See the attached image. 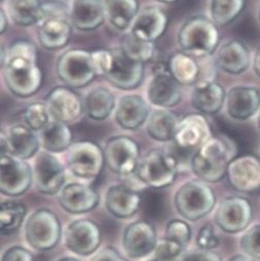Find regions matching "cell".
I'll return each instance as SVG.
<instances>
[{"label": "cell", "mask_w": 260, "mask_h": 261, "mask_svg": "<svg viewBox=\"0 0 260 261\" xmlns=\"http://www.w3.org/2000/svg\"><path fill=\"white\" fill-rule=\"evenodd\" d=\"M95 189L80 183L66 185L60 192V205L70 214H84L94 210L99 203Z\"/></svg>", "instance_id": "7402d4cb"}, {"label": "cell", "mask_w": 260, "mask_h": 261, "mask_svg": "<svg viewBox=\"0 0 260 261\" xmlns=\"http://www.w3.org/2000/svg\"><path fill=\"white\" fill-rule=\"evenodd\" d=\"M259 18H260V11H259Z\"/></svg>", "instance_id": "9f6ffc18"}, {"label": "cell", "mask_w": 260, "mask_h": 261, "mask_svg": "<svg viewBox=\"0 0 260 261\" xmlns=\"http://www.w3.org/2000/svg\"><path fill=\"white\" fill-rule=\"evenodd\" d=\"M39 145L38 136L26 124L13 125L2 134L3 154H9L22 160L32 158L37 153Z\"/></svg>", "instance_id": "2e32d148"}, {"label": "cell", "mask_w": 260, "mask_h": 261, "mask_svg": "<svg viewBox=\"0 0 260 261\" xmlns=\"http://www.w3.org/2000/svg\"><path fill=\"white\" fill-rule=\"evenodd\" d=\"M3 68L5 83L14 95L27 98L40 89L43 75L37 64L36 49L31 42H14L7 51Z\"/></svg>", "instance_id": "6da1fadb"}, {"label": "cell", "mask_w": 260, "mask_h": 261, "mask_svg": "<svg viewBox=\"0 0 260 261\" xmlns=\"http://www.w3.org/2000/svg\"><path fill=\"white\" fill-rule=\"evenodd\" d=\"M216 63L225 72L239 74L249 67L250 54L242 41L230 40L217 52Z\"/></svg>", "instance_id": "f1b7e54d"}, {"label": "cell", "mask_w": 260, "mask_h": 261, "mask_svg": "<svg viewBox=\"0 0 260 261\" xmlns=\"http://www.w3.org/2000/svg\"><path fill=\"white\" fill-rule=\"evenodd\" d=\"M40 146L50 153L66 151L72 145V133L67 124L52 120L38 135Z\"/></svg>", "instance_id": "f546056e"}, {"label": "cell", "mask_w": 260, "mask_h": 261, "mask_svg": "<svg viewBox=\"0 0 260 261\" xmlns=\"http://www.w3.org/2000/svg\"><path fill=\"white\" fill-rule=\"evenodd\" d=\"M105 163V151L94 142H76L68 149V167L73 175L79 178H97L103 169Z\"/></svg>", "instance_id": "9c48e42d"}, {"label": "cell", "mask_w": 260, "mask_h": 261, "mask_svg": "<svg viewBox=\"0 0 260 261\" xmlns=\"http://www.w3.org/2000/svg\"><path fill=\"white\" fill-rule=\"evenodd\" d=\"M92 261H128L122 257L116 250L112 248H107L100 251Z\"/></svg>", "instance_id": "c3c4849f"}, {"label": "cell", "mask_w": 260, "mask_h": 261, "mask_svg": "<svg viewBox=\"0 0 260 261\" xmlns=\"http://www.w3.org/2000/svg\"><path fill=\"white\" fill-rule=\"evenodd\" d=\"M147 218L158 219L163 211V198L161 194L155 191H146L142 194V204Z\"/></svg>", "instance_id": "ab89813d"}, {"label": "cell", "mask_w": 260, "mask_h": 261, "mask_svg": "<svg viewBox=\"0 0 260 261\" xmlns=\"http://www.w3.org/2000/svg\"><path fill=\"white\" fill-rule=\"evenodd\" d=\"M26 240L34 249L47 251L55 248L61 238V223L50 210L40 208L34 212L25 227Z\"/></svg>", "instance_id": "ba28073f"}, {"label": "cell", "mask_w": 260, "mask_h": 261, "mask_svg": "<svg viewBox=\"0 0 260 261\" xmlns=\"http://www.w3.org/2000/svg\"><path fill=\"white\" fill-rule=\"evenodd\" d=\"M167 70L182 86H189L196 83L199 75L198 64L192 56L185 52H178L169 58Z\"/></svg>", "instance_id": "e575fe53"}, {"label": "cell", "mask_w": 260, "mask_h": 261, "mask_svg": "<svg viewBox=\"0 0 260 261\" xmlns=\"http://www.w3.org/2000/svg\"><path fill=\"white\" fill-rule=\"evenodd\" d=\"M226 99L223 87L218 83L204 80L198 82L192 92L193 107L200 113L212 115L218 113Z\"/></svg>", "instance_id": "83f0119b"}, {"label": "cell", "mask_w": 260, "mask_h": 261, "mask_svg": "<svg viewBox=\"0 0 260 261\" xmlns=\"http://www.w3.org/2000/svg\"><path fill=\"white\" fill-rule=\"evenodd\" d=\"M258 126H259V128H260V113H259V115H258Z\"/></svg>", "instance_id": "11a10c76"}, {"label": "cell", "mask_w": 260, "mask_h": 261, "mask_svg": "<svg viewBox=\"0 0 260 261\" xmlns=\"http://www.w3.org/2000/svg\"><path fill=\"white\" fill-rule=\"evenodd\" d=\"M45 103L52 120L65 124L76 121L84 112L80 96L67 86H59L52 89Z\"/></svg>", "instance_id": "9a60e30c"}, {"label": "cell", "mask_w": 260, "mask_h": 261, "mask_svg": "<svg viewBox=\"0 0 260 261\" xmlns=\"http://www.w3.org/2000/svg\"><path fill=\"white\" fill-rule=\"evenodd\" d=\"M149 106L146 100L136 94L122 96L115 109L117 123L126 130L140 128L149 118Z\"/></svg>", "instance_id": "603a6c76"}, {"label": "cell", "mask_w": 260, "mask_h": 261, "mask_svg": "<svg viewBox=\"0 0 260 261\" xmlns=\"http://www.w3.org/2000/svg\"><path fill=\"white\" fill-rule=\"evenodd\" d=\"M237 153L238 147L229 137L223 135L212 137L192 156V170L199 180L217 183L227 175L228 166Z\"/></svg>", "instance_id": "7a4b0ae2"}, {"label": "cell", "mask_w": 260, "mask_h": 261, "mask_svg": "<svg viewBox=\"0 0 260 261\" xmlns=\"http://www.w3.org/2000/svg\"><path fill=\"white\" fill-rule=\"evenodd\" d=\"M105 159L113 172L122 176L132 175L136 172L141 160L140 147L128 137H114L106 145Z\"/></svg>", "instance_id": "30bf717a"}, {"label": "cell", "mask_w": 260, "mask_h": 261, "mask_svg": "<svg viewBox=\"0 0 260 261\" xmlns=\"http://www.w3.org/2000/svg\"><path fill=\"white\" fill-rule=\"evenodd\" d=\"M226 176L233 189L255 192L260 189V160L254 155L236 157L228 166Z\"/></svg>", "instance_id": "ac0fdd59"}, {"label": "cell", "mask_w": 260, "mask_h": 261, "mask_svg": "<svg viewBox=\"0 0 260 261\" xmlns=\"http://www.w3.org/2000/svg\"><path fill=\"white\" fill-rule=\"evenodd\" d=\"M227 114L236 120H247L260 107V93L254 87H233L226 95Z\"/></svg>", "instance_id": "cb8c5ba5"}, {"label": "cell", "mask_w": 260, "mask_h": 261, "mask_svg": "<svg viewBox=\"0 0 260 261\" xmlns=\"http://www.w3.org/2000/svg\"><path fill=\"white\" fill-rule=\"evenodd\" d=\"M113 66L106 75L107 80L122 90H134L144 77V64L128 58L121 49L112 50Z\"/></svg>", "instance_id": "d6986e66"}, {"label": "cell", "mask_w": 260, "mask_h": 261, "mask_svg": "<svg viewBox=\"0 0 260 261\" xmlns=\"http://www.w3.org/2000/svg\"><path fill=\"white\" fill-rule=\"evenodd\" d=\"M166 27V14L157 7H147L136 18L132 25V33L141 39L154 42L163 35Z\"/></svg>", "instance_id": "4316f807"}, {"label": "cell", "mask_w": 260, "mask_h": 261, "mask_svg": "<svg viewBox=\"0 0 260 261\" xmlns=\"http://www.w3.org/2000/svg\"><path fill=\"white\" fill-rule=\"evenodd\" d=\"M216 204V195L206 182L192 180L182 185L176 193L175 205L185 219L197 221L205 217Z\"/></svg>", "instance_id": "8992f818"}, {"label": "cell", "mask_w": 260, "mask_h": 261, "mask_svg": "<svg viewBox=\"0 0 260 261\" xmlns=\"http://www.w3.org/2000/svg\"><path fill=\"white\" fill-rule=\"evenodd\" d=\"M25 124L34 132H40L51 120L46 103L35 102L30 105L23 115Z\"/></svg>", "instance_id": "f35d334b"}, {"label": "cell", "mask_w": 260, "mask_h": 261, "mask_svg": "<svg viewBox=\"0 0 260 261\" xmlns=\"http://www.w3.org/2000/svg\"><path fill=\"white\" fill-rule=\"evenodd\" d=\"M153 261H156V260H153Z\"/></svg>", "instance_id": "6f0895ef"}, {"label": "cell", "mask_w": 260, "mask_h": 261, "mask_svg": "<svg viewBox=\"0 0 260 261\" xmlns=\"http://www.w3.org/2000/svg\"><path fill=\"white\" fill-rule=\"evenodd\" d=\"M93 65L97 75L106 76L113 66V53L105 49L91 52Z\"/></svg>", "instance_id": "ee69618b"}, {"label": "cell", "mask_w": 260, "mask_h": 261, "mask_svg": "<svg viewBox=\"0 0 260 261\" xmlns=\"http://www.w3.org/2000/svg\"><path fill=\"white\" fill-rule=\"evenodd\" d=\"M217 25L209 18L197 16L186 21L181 27L178 40L182 50L194 57L203 58L213 54L219 43Z\"/></svg>", "instance_id": "3957f363"}, {"label": "cell", "mask_w": 260, "mask_h": 261, "mask_svg": "<svg viewBox=\"0 0 260 261\" xmlns=\"http://www.w3.org/2000/svg\"><path fill=\"white\" fill-rule=\"evenodd\" d=\"M178 164L176 156L162 150H153L140 160L136 175L144 184L153 189L165 188L175 182Z\"/></svg>", "instance_id": "5b68a950"}, {"label": "cell", "mask_w": 260, "mask_h": 261, "mask_svg": "<svg viewBox=\"0 0 260 261\" xmlns=\"http://www.w3.org/2000/svg\"><path fill=\"white\" fill-rule=\"evenodd\" d=\"M156 246V231L147 221H137L127 226L124 231L123 247L129 257H145L154 251Z\"/></svg>", "instance_id": "44dd1931"}, {"label": "cell", "mask_w": 260, "mask_h": 261, "mask_svg": "<svg viewBox=\"0 0 260 261\" xmlns=\"http://www.w3.org/2000/svg\"><path fill=\"white\" fill-rule=\"evenodd\" d=\"M34 181L37 190L46 195L58 193L64 182L65 172L61 162L50 152L39 153L34 163Z\"/></svg>", "instance_id": "4fadbf2b"}, {"label": "cell", "mask_w": 260, "mask_h": 261, "mask_svg": "<svg viewBox=\"0 0 260 261\" xmlns=\"http://www.w3.org/2000/svg\"><path fill=\"white\" fill-rule=\"evenodd\" d=\"M183 250V246L177 242L165 239L157 244L155 249L156 261H175Z\"/></svg>", "instance_id": "7bdbcfd3"}, {"label": "cell", "mask_w": 260, "mask_h": 261, "mask_svg": "<svg viewBox=\"0 0 260 261\" xmlns=\"http://www.w3.org/2000/svg\"><path fill=\"white\" fill-rule=\"evenodd\" d=\"M148 99L159 109L177 106L182 99L181 85L173 79L167 68L158 70L148 85Z\"/></svg>", "instance_id": "ffe728a7"}, {"label": "cell", "mask_w": 260, "mask_h": 261, "mask_svg": "<svg viewBox=\"0 0 260 261\" xmlns=\"http://www.w3.org/2000/svg\"><path fill=\"white\" fill-rule=\"evenodd\" d=\"M211 127L200 114H189L179 121L173 142L183 151L197 150L210 138H212Z\"/></svg>", "instance_id": "e0dca14e"}, {"label": "cell", "mask_w": 260, "mask_h": 261, "mask_svg": "<svg viewBox=\"0 0 260 261\" xmlns=\"http://www.w3.org/2000/svg\"><path fill=\"white\" fill-rule=\"evenodd\" d=\"M2 261H34V257L27 249L15 246L6 251Z\"/></svg>", "instance_id": "7dc6e473"}, {"label": "cell", "mask_w": 260, "mask_h": 261, "mask_svg": "<svg viewBox=\"0 0 260 261\" xmlns=\"http://www.w3.org/2000/svg\"><path fill=\"white\" fill-rule=\"evenodd\" d=\"M9 26V16L5 10H2L0 12V31L2 33H5Z\"/></svg>", "instance_id": "681fc988"}, {"label": "cell", "mask_w": 260, "mask_h": 261, "mask_svg": "<svg viewBox=\"0 0 260 261\" xmlns=\"http://www.w3.org/2000/svg\"><path fill=\"white\" fill-rule=\"evenodd\" d=\"M160 3H165V4H171V3H175L177 0H158Z\"/></svg>", "instance_id": "f5cc1de1"}, {"label": "cell", "mask_w": 260, "mask_h": 261, "mask_svg": "<svg viewBox=\"0 0 260 261\" xmlns=\"http://www.w3.org/2000/svg\"><path fill=\"white\" fill-rule=\"evenodd\" d=\"M69 17L76 29L95 30L105 22V3L101 0H73Z\"/></svg>", "instance_id": "484cf974"}, {"label": "cell", "mask_w": 260, "mask_h": 261, "mask_svg": "<svg viewBox=\"0 0 260 261\" xmlns=\"http://www.w3.org/2000/svg\"><path fill=\"white\" fill-rule=\"evenodd\" d=\"M243 252L256 259H260V224L254 225L241 239Z\"/></svg>", "instance_id": "60d3db41"}, {"label": "cell", "mask_w": 260, "mask_h": 261, "mask_svg": "<svg viewBox=\"0 0 260 261\" xmlns=\"http://www.w3.org/2000/svg\"><path fill=\"white\" fill-rule=\"evenodd\" d=\"M116 109V101L113 93L105 88L97 87L86 96L84 110L89 118L97 121L108 119Z\"/></svg>", "instance_id": "d6a6232c"}, {"label": "cell", "mask_w": 260, "mask_h": 261, "mask_svg": "<svg viewBox=\"0 0 260 261\" xmlns=\"http://www.w3.org/2000/svg\"><path fill=\"white\" fill-rule=\"evenodd\" d=\"M196 243H197L199 249L213 250L214 248L218 247L219 239L214 232L213 226L210 224H205L198 231Z\"/></svg>", "instance_id": "f6af8a7d"}, {"label": "cell", "mask_w": 260, "mask_h": 261, "mask_svg": "<svg viewBox=\"0 0 260 261\" xmlns=\"http://www.w3.org/2000/svg\"><path fill=\"white\" fill-rule=\"evenodd\" d=\"M228 261H254V260L252 259V257H250L248 255L239 254V255H236V256L231 257Z\"/></svg>", "instance_id": "816d5d0a"}, {"label": "cell", "mask_w": 260, "mask_h": 261, "mask_svg": "<svg viewBox=\"0 0 260 261\" xmlns=\"http://www.w3.org/2000/svg\"><path fill=\"white\" fill-rule=\"evenodd\" d=\"M182 261H222V258L212 250L198 249L186 254Z\"/></svg>", "instance_id": "bcb514c9"}, {"label": "cell", "mask_w": 260, "mask_h": 261, "mask_svg": "<svg viewBox=\"0 0 260 261\" xmlns=\"http://www.w3.org/2000/svg\"><path fill=\"white\" fill-rule=\"evenodd\" d=\"M7 10L9 18L23 27L37 24L42 16V4L39 0H9Z\"/></svg>", "instance_id": "836d02e7"}, {"label": "cell", "mask_w": 260, "mask_h": 261, "mask_svg": "<svg viewBox=\"0 0 260 261\" xmlns=\"http://www.w3.org/2000/svg\"><path fill=\"white\" fill-rule=\"evenodd\" d=\"M179 124L177 116L168 109H156L147 120L148 135L155 141L168 142L175 138Z\"/></svg>", "instance_id": "4dcf8cb0"}, {"label": "cell", "mask_w": 260, "mask_h": 261, "mask_svg": "<svg viewBox=\"0 0 260 261\" xmlns=\"http://www.w3.org/2000/svg\"><path fill=\"white\" fill-rule=\"evenodd\" d=\"M57 74L70 88H83L97 75L91 52L72 49L64 52L57 61Z\"/></svg>", "instance_id": "52a82bcc"}, {"label": "cell", "mask_w": 260, "mask_h": 261, "mask_svg": "<svg viewBox=\"0 0 260 261\" xmlns=\"http://www.w3.org/2000/svg\"><path fill=\"white\" fill-rule=\"evenodd\" d=\"M166 239L177 242L182 246L186 245L191 239V228L183 220L175 219L168 222L166 225Z\"/></svg>", "instance_id": "b9f144b4"}, {"label": "cell", "mask_w": 260, "mask_h": 261, "mask_svg": "<svg viewBox=\"0 0 260 261\" xmlns=\"http://www.w3.org/2000/svg\"><path fill=\"white\" fill-rule=\"evenodd\" d=\"M138 0H105L106 16L117 29L125 30L132 26L139 15Z\"/></svg>", "instance_id": "1f68e13d"}, {"label": "cell", "mask_w": 260, "mask_h": 261, "mask_svg": "<svg viewBox=\"0 0 260 261\" xmlns=\"http://www.w3.org/2000/svg\"><path fill=\"white\" fill-rule=\"evenodd\" d=\"M32 177V170L25 160L2 154V193L9 196L24 194L31 186Z\"/></svg>", "instance_id": "7c38bea8"}, {"label": "cell", "mask_w": 260, "mask_h": 261, "mask_svg": "<svg viewBox=\"0 0 260 261\" xmlns=\"http://www.w3.org/2000/svg\"><path fill=\"white\" fill-rule=\"evenodd\" d=\"M141 204L142 194L125 185H115L107 191V208L116 218H130L141 208Z\"/></svg>", "instance_id": "d4e9b609"}, {"label": "cell", "mask_w": 260, "mask_h": 261, "mask_svg": "<svg viewBox=\"0 0 260 261\" xmlns=\"http://www.w3.org/2000/svg\"><path fill=\"white\" fill-rule=\"evenodd\" d=\"M27 214V208L22 202L15 200L5 201L0 211V223H2V233L12 234L17 231Z\"/></svg>", "instance_id": "74e56055"}, {"label": "cell", "mask_w": 260, "mask_h": 261, "mask_svg": "<svg viewBox=\"0 0 260 261\" xmlns=\"http://www.w3.org/2000/svg\"><path fill=\"white\" fill-rule=\"evenodd\" d=\"M252 216L251 202L245 197L235 196L221 201L215 213V221L223 231L238 233L249 226Z\"/></svg>", "instance_id": "8fae6325"}, {"label": "cell", "mask_w": 260, "mask_h": 261, "mask_svg": "<svg viewBox=\"0 0 260 261\" xmlns=\"http://www.w3.org/2000/svg\"><path fill=\"white\" fill-rule=\"evenodd\" d=\"M246 0H212L211 20L217 26L231 23L244 10Z\"/></svg>", "instance_id": "d590c367"}, {"label": "cell", "mask_w": 260, "mask_h": 261, "mask_svg": "<svg viewBox=\"0 0 260 261\" xmlns=\"http://www.w3.org/2000/svg\"><path fill=\"white\" fill-rule=\"evenodd\" d=\"M58 261H79V260H76L74 258H62V259H60Z\"/></svg>", "instance_id": "db71d44e"}, {"label": "cell", "mask_w": 260, "mask_h": 261, "mask_svg": "<svg viewBox=\"0 0 260 261\" xmlns=\"http://www.w3.org/2000/svg\"><path fill=\"white\" fill-rule=\"evenodd\" d=\"M121 50L128 58L144 64L154 57L155 46L154 42L141 39L130 32L123 38Z\"/></svg>", "instance_id": "8d00e7d4"}, {"label": "cell", "mask_w": 260, "mask_h": 261, "mask_svg": "<svg viewBox=\"0 0 260 261\" xmlns=\"http://www.w3.org/2000/svg\"><path fill=\"white\" fill-rule=\"evenodd\" d=\"M254 70L258 76H260V49L256 52L254 57Z\"/></svg>", "instance_id": "f907efd6"}, {"label": "cell", "mask_w": 260, "mask_h": 261, "mask_svg": "<svg viewBox=\"0 0 260 261\" xmlns=\"http://www.w3.org/2000/svg\"><path fill=\"white\" fill-rule=\"evenodd\" d=\"M71 36V26L66 9L56 3L42 4V16L37 23V37L40 45L50 51L64 48Z\"/></svg>", "instance_id": "277c9868"}, {"label": "cell", "mask_w": 260, "mask_h": 261, "mask_svg": "<svg viewBox=\"0 0 260 261\" xmlns=\"http://www.w3.org/2000/svg\"><path fill=\"white\" fill-rule=\"evenodd\" d=\"M101 230L96 223L88 219L71 222L65 231L66 247L81 256L96 252L101 244Z\"/></svg>", "instance_id": "5bb4252c"}]
</instances>
